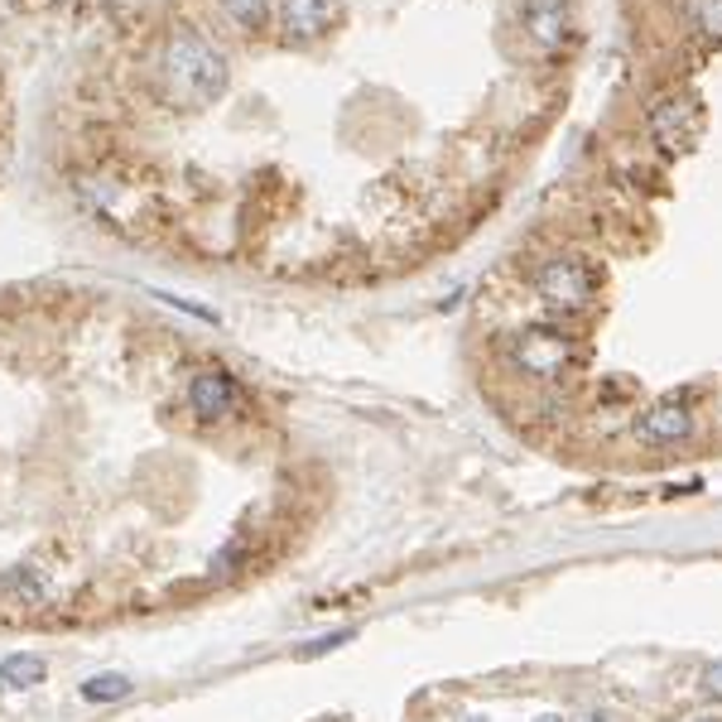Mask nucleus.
<instances>
[{
	"label": "nucleus",
	"instance_id": "obj_1",
	"mask_svg": "<svg viewBox=\"0 0 722 722\" xmlns=\"http://www.w3.org/2000/svg\"><path fill=\"white\" fill-rule=\"evenodd\" d=\"M159 82L179 107H212L231 87V63L202 29L169 24L164 43H159Z\"/></svg>",
	"mask_w": 722,
	"mask_h": 722
},
{
	"label": "nucleus",
	"instance_id": "obj_2",
	"mask_svg": "<svg viewBox=\"0 0 722 722\" xmlns=\"http://www.w3.org/2000/svg\"><path fill=\"white\" fill-rule=\"evenodd\" d=\"M530 289L554 318H588L602 303L606 274L588 251H544L530 265Z\"/></svg>",
	"mask_w": 722,
	"mask_h": 722
},
{
	"label": "nucleus",
	"instance_id": "obj_3",
	"mask_svg": "<svg viewBox=\"0 0 722 722\" xmlns=\"http://www.w3.org/2000/svg\"><path fill=\"white\" fill-rule=\"evenodd\" d=\"M583 342L573 338L569 328H554V323H534V328H520L511 342H505V367H511L520 381L530 385H569L578 371H583Z\"/></svg>",
	"mask_w": 722,
	"mask_h": 722
},
{
	"label": "nucleus",
	"instance_id": "obj_4",
	"mask_svg": "<svg viewBox=\"0 0 722 722\" xmlns=\"http://www.w3.org/2000/svg\"><path fill=\"white\" fill-rule=\"evenodd\" d=\"M635 443H645V448H679V443H689L693 433H699V390H689V385H679L670 390V395H660V400H650L641 414H635Z\"/></svg>",
	"mask_w": 722,
	"mask_h": 722
},
{
	"label": "nucleus",
	"instance_id": "obj_5",
	"mask_svg": "<svg viewBox=\"0 0 722 722\" xmlns=\"http://www.w3.org/2000/svg\"><path fill=\"white\" fill-rule=\"evenodd\" d=\"M699 97L684 92V87H674V92H660L650 97L645 107V140L655 144L660 154H684L693 136H699Z\"/></svg>",
	"mask_w": 722,
	"mask_h": 722
},
{
	"label": "nucleus",
	"instance_id": "obj_6",
	"mask_svg": "<svg viewBox=\"0 0 722 722\" xmlns=\"http://www.w3.org/2000/svg\"><path fill=\"white\" fill-rule=\"evenodd\" d=\"M338 24V0H274V29L289 49H309Z\"/></svg>",
	"mask_w": 722,
	"mask_h": 722
},
{
	"label": "nucleus",
	"instance_id": "obj_7",
	"mask_svg": "<svg viewBox=\"0 0 722 722\" xmlns=\"http://www.w3.org/2000/svg\"><path fill=\"white\" fill-rule=\"evenodd\" d=\"M188 410H193L202 424H222L241 410V381L222 367H202L188 375Z\"/></svg>",
	"mask_w": 722,
	"mask_h": 722
},
{
	"label": "nucleus",
	"instance_id": "obj_8",
	"mask_svg": "<svg viewBox=\"0 0 722 722\" xmlns=\"http://www.w3.org/2000/svg\"><path fill=\"white\" fill-rule=\"evenodd\" d=\"M520 34L530 39L534 53H559L573 39V14L569 0H520Z\"/></svg>",
	"mask_w": 722,
	"mask_h": 722
},
{
	"label": "nucleus",
	"instance_id": "obj_9",
	"mask_svg": "<svg viewBox=\"0 0 722 722\" xmlns=\"http://www.w3.org/2000/svg\"><path fill=\"white\" fill-rule=\"evenodd\" d=\"M43 674H49L43 655H6L0 660V689H10V693H24V689L43 684Z\"/></svg>",
	"mask_w": 722,
	"mask_h": 722
},
{
	"label": "nucleus",
	"instance_id": "obj_10",
	"mask_svg": "<svg viewBox=\"0 0 722 722\" xmlns=\"http://www.w3.org/2000/svg\"><path fill=\"white\" fill-rule=\"evenodd\" d=\"M212 6L231 29H241V34H260L270 20V0H212Z\"/></svg>",
	"mask_w": 722,
	"mask_h": 722
},
{
	"label": "nucleus",
	"instance_id": "obj_11",
	"mask_svg": "<svg viewBox=\"0 0 722 722\" xmlns=\"http://www.w3.org/2000/svg\"><path fill=\"white\" fill-rule=\"evenodd\" d=\"M684 20L699 39L722 43V0H684Z\"/></svg>",
	"mask_w": 722,
	"mask_h": 722
},
{
	"label": "nucleus",
	"instance_id": "obj_12",
	"mask_svg": "<svg viewBox=\"0 0 722 722\" xmlns=\"http://www.w3.org/2000/svg\"><path fill=\"white\" fill-rule=\"evenodd\" d=\"M130 693V679L126 674H92L82 684V699L87 703H116V699H126Z\"/></svg>",
	"mask_w": 722,
	"mask_h": 722
},
{
	"label": "nucleus",
	"instance_id": "obj_13",
	"mask_svg": "<svg viewBox=\"0 0 722 722\" xmlns=\"http://www.w3.org/2000/svg\"><path fill=\"white\" fill-rule=\"evenodd\" d=\"M703 689L713 693V699H722V660H713V664L703 670Z\"/></svg>",
	"mask_w": 722,
	"mask_h": 722
},
{
	"label": "nucleus",
	"instance_id": "obj_14",
	"mask_svg": "<svg viewBox=\"0 0 722 722\" xmlns=\"http://www.w3.org/2000/svg\"><path fill=\"white\" fill-rule=\"evenodd\" d=\"M718 429H722V404H718Z\"/></svg>",
	"mask_w": 722,
	"mask_h": 722
},
{
	"label": "nucleus",
	"instance_id": "obj_15",
	"mask_svg": "<svg viewBox=\"0 0 722 722\" xmlns=\"http://www.w3.org/2000/svg\"><path fill=\"white\" fill-rule=\"evenodd\" d=\"M699 722H722V718H699Z\"/></svg>",
	"mask_w": 722,
	"mask_h": 722
}]
</instances>
